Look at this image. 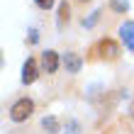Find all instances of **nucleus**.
Returning <instances> with one entry per match:
<instances>
[{"instance_id":"nucleus-1","label":"nucleus","mask_w":134,"mask_h":134,"mask_svg":"<svg viewBox=\"0 0 134 134\" xmlns=\"http://www.w3.org/2000/svg\"><path fill=\"white\" fill-rule=\"evenodd\" d=\"M32 110H34V102L29 100V98H22V100H17L10 107V120L12 122H25L27 117L32 115Z\"/></svg>"},{"instance_id":"nucleus-2","label":"nucleus","mask_w":134,"mask_h":134,"mask_svg":"<svg viewBox=\"0 0 134 134\" xmlns=\"http://www.w3.org/2000/svg\"><path fill=\"white\" fill-rule=\"evenodd\" d=\"M98 54L102 59H117L120 56V46H117L112 39H102V42L98 44Z\"/></svg>"},{"instance_id":"nucleus-3","label":"nucleus","mask_w":134,"mask_h":134,"mask_svg":"<svg viewBox=\"0 0 134 134\" xmlns=\"http://www.w3.org/2000/svg\"><path fill=\"white\" fill-rule=\"evenodd\" d=\"M120 37H122L124 46H127L129 51H134V22H124L120 27Z\"/></svg>"},{"instance_id":"nucleus-4","label":"nucleus","mask_w":134,"mask_h":134,"mask_svg":"<svg viewBox=\"0 0 134 134\" xmlns=\"http://www.w3.org/2000/svg\"><path fill=\"white\" fill-rule=\"evenodd\" d=\"M42 66L46 73H56V68H59V54L56 51H44L42 54Z\"/></svg>"},{"instance_id":"nucleus-5","label":"nucleus","mask_w":134,"mask_h":134,"mask_svg":"<svg viewBox=\"0 0 134 134\" xmlns=\"http://www.w3.org/2000/svg\"><path fill=\"white\" fill-rule=\"evenodd\" d=\"M34 78H37V64L34 59H27L22 66V83H34Z\"/></svg>"},{"instance_id":"nucleus-6","label":"nucleus","mask_w":134,"mask_h":134,"mask_svg":"<svg viewBox=\"0 0 134 134\" xmlns=\"http://www.w3.org/2000/svg\"><path fill=\"white\" fill-rule=\"evenodd\" d=\"M64 66L68 73H78L81 71V59H78V54H66L64 56Z\"/></svg>"},{"instance_id":"nucleus-7","label":"nucleus","mask_w":134,"mask_h":134,"mask_svg":"<svg viewBox=\"0 0 134 134\" xmlns=\"http://www.w3.org/2000/svg\"><path fill=\"white\" fill-rule=\"evenodd\" d=\"M42 127L46 129V134H56L59 132V120L54 115H49V117H44V120H42Z\"/></svg>"},{"instance_id":"nucleus-8","label":"nucleus","mask_w":134,"mask_h":134,"mask_svg":"<svg viewBox=\"0 0 134 134\" xmlns=\"http://www.w3.org/2000/svg\"><path fill=\"white\" fill-rule=\"evenodd\" d=\"M110 3H112V7H115L117 12H127L129 10V3H127V0H110Z\"/></svg>"},{"instance_id":"nucleus-9","label":"nucleus","mask_w":134,"mask_h":134,"mask_svg":"<svg viewBox=\"0 0 134 134\" xmlns=\"http://www.w3.org/2000/svg\"><path fill=\"white\" fill-rule=\"evenodd\" d=\"M68 12H71L68 3H61V5H59V17H61V22H64V20H68Z\"/></svg>"},{"instance_id":"nucleus-10","label":"nucleus","mask_w":134,"mask_h":134,"mask_svg":"<svg viewBox=\"0 0 134 134\" xmlns=\"http://www.w3.org/2000/svg\"><path fill=\"white\" fill-rule=\"evenodd\" d=\"M34 3H37L39 7H42V10H49V7L54 5V0H34Z\"/></svg>"},{"instance_id":"nucleus-11","label":"nucleus","mask_w":134,"mask_h":134,"mask_svg":"<svg viewBox=\"0 0 134 134\" xmlns=\"http://www.w3.org/2000/svg\"><path fill=\"white\" fill-rule=\"evenodd\" d=\"M81 3H88V0H81Z\"/></svg>"},{"instance_id":"nucleus-12","label":"nucleus","mask_w":134,"mask_h":134,"mask_svg":"<svg viewBox=\"0 0 134 134\" xmlns=\"http://www.w3.org/2000/svg\"><path fill=\"white\" fill-rule=\"evenodd\" d=\"M132 115H134V107H132Z\"/></svg>"}]
</instances>
